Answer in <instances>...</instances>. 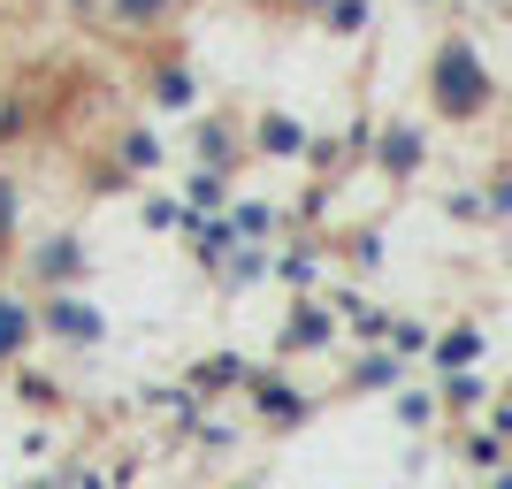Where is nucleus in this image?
<instances>
[{
  "label": "nucleus",
  "mask_w": 512,
  "mask_h": 489,
  "mask_svg": "<svg viewBox=\"0 0 512 489\" xmlns=\"http://www.w3.org/2000/svg\"><path fill=\"white\" fill-rule=\"evenodd\" d=\"M39 329H46L54 344H77V352H85V344L107 337V314L77 291V283H69V291H46V298H39Z\"/></svg>",
  "instance_id": "nucleus-1"
},
{
  "label": "nucleus",
  "mask_w": 512,
  "mask_h": 489,
  "mask_svg": "<svg viewBox=\"0 0 512 489\" xmlns=\"http://www.w3.org/2000/svg\"><path fill=\"white\" fill-rule=\"evenodd\" d=\"M436 100H444V115H474V107L490 100V77H482V62H474L467 46L436 54Z\"/></svg>",
  "instance_id": "nucleus-2"
},
{
  "label": "nucleus",
  "mask_w": 512,
  "mask_h": 489,
  "mask_svg": "<svg viewBox=\"0 0 512 489\" xmlns=\"http://www.w3.org/2000/svg\"><path fill=\"white\" fill-rule=\"evenodd\" d=\"M31 337H39V306L23 291H0V367H16L31 352Z\"/></svg>",
  "instance_id": "nucleus-3"
},
{
  "label": "nucleus",
  "mask_w": 512,
  "mask_h": 489,
  "mask_svg": "<svg viewBox=\"0 0 512 489\" xmlns=\"http://www.w3.org/2000/svg\"><path fill=\"white\" fill-rule=\"evenodd\" d=\"M39 276H46V291H69V283L85 276V245H77V237H54L39 253Z\"/></svg>",
  "instance_id": "nucleus-4"
},
{
  "label": "nucleus",
  "mask_w": 512,
  "mask_h": 489,
  "mask_svg": "<svg viewBox=\"0 0 512 489\" xmlns=\"http://www.w3.org/2000/svg\"><path fill=\"white\" fill-rule=\"evenodd\" d=\"M153 100H161V107H192L199 100L192 69H161V77H153Z\"/></svg>",
  "instance_id": "nucleus-5"
},
{
  "label": "nucleus",
  "mask_w": 512,
  "mask_h": 489,
  "mask_svg": "<svg viewBox=\"0 0 512 489\" xmlns=\"http://www.w3.org/2000/svg\"><path fill=\"white\" fill-rule=\"evenodd\" d=\"M260 146H268V153H299V146H306V130L291 123V115H268V123H260Z\"/></svg>",
  "instance_id": "nucleus-6"
},
{
  "label": "nucleus",
  "mask_w": 512,
  "mask_h": 489,
  "mask_svg": "<svg viewBox=\"0 0 512 489\" xmlns=\"http://www.w3.org/2000/svg\"><path fill=\"white\" fill-rule=\"evenodd\" d=\"M107 8H115V23H161L176 0H107Z\"/></svg>",
  "instance_id": "nucleus-7"
},
{
  "label": "nucleus",
  "mask_w": 512,
  "mask_h": 489,
  "mask_svg": "<svg viewBox=\"0 0 512 489\" xmlns=\"http://www.w3.org/2000/svg\"><path fill=\"white\" fill-rule=\"evenodd\" d=\"M123 161H130V169H153V161H161V138H153V130H130V138H123Z\"/></svg>",
  "instance_id": "nucleus-8"
},
{
  "label": "nucleus",
  "mask_w": 512,
  "mask_h": 489,
  "mask_svg": "<svg viewBox=\"0 0 512 489\" xmlns=\"http://www.w3.org/2000/svg\"><path fill=\"white\" fill-rule=\"evenodd\" d=\"M260 413H268V421H299V398L283 383H260Z\"/></svg>",
  "instance_id": "nucleus-9"
},
{
  "label": "nucleus",
  "mask_w": 512,
  "mask_h": 489,
  "mask_svg": "<svg viewBox=\"0 0 512 489\" xmlns=\"http://www.w3.org/2000/svg\"><path fill=\"white\" fill-rule=\"evenodd\" d=\"M192 207H222V176H214V169L192 176Z\"/></svg>",
  "instance_id": "nucleus-10"
},
{
  "label": "nucleus",
  "mask_w": 512,
  "mask_h": 489,
  "mask_svg": "<svg viewBox=\"0 0 512 489\" xmlns=\"http://www.w3.org/2000/svg\"><path fill=\"white\" fill-rule=\"evenodd\" d=\"M413 161H421V138H413V130H398V138H390V169H413Z\"/></svg>",
  "instance_id": "nucleus-11"
},
{
  "label": "nucleus",
  "mask_w": 512,
  "mask_h": 489,
  "mask_svg": "<svg viewBox=\"0 0 512 489\" xmlns=\"http://www.w3.org/2000/svg\"><path fill=\"white\" fill-rule=\"evenodd\" d=\"M237 375H245V367H237L230 352H222V360H207V367H199V383H214V390H222V383H237Z\"/></svg>",
  "instance_id": "nucleus-12"
},
{
  "label": "nucleus",
  "mask_w": 512,
  "mask_h": 489,
  "mask_svg": "<svg viewBox=\"0 0 512 489\" xmlns=\"http://www.w3.org/2000/svg\"><path fill=\"white\" fill-rule=\"evenodd\" d=\"M321 337H329V321H321V314H299V321H291V344H321Z\"/></svg>",
  "instance_id": "nucleus-13"
},
{
  "label": "nucleus",
  "mask_w": 512,
  "mask_h": 489,
  "mask_svg": "<svg viewBox=\"0 0 512 489\" xmlns=\"http://www.w3.org/2000/svg\"><path fill=\"white\" fill-rule=\"evenodd\" d=\"M329 16H337V31H360V23H367V0H337Z\"/></svg>",
  "instance_id": "nucleus-14"
},
{
  "label": "nucleus",
  "mask_w": 512,
  "mask_h": 489,
  "mask_svg": "<svg viewBox=\"0 0 512 489\" xmlns=\"http://www.w3.org/2000/svg\"><path fill=\"white\" fill-rule=\"evenodd\" d=\"M8 230H16V184L0 176V245H8Z\"/></svg>",
  "instance_id": "nucleus-15"
},
{
  "label": "nucleus",
  "mask_w": 512,
  "mask_h": 489,
  "mask_svg": "<svg viewBox=\"0 0 512 489\" xmlns=\"http://www.w3.org/2000/svg\"><path fill=\"white\" fill-rule=\"evenodd\" d=\"M146 222H153V230H169V222H184V207H176V199H153Z\"/></svg>",
  "instance_id": "nucleus-16"
},
{
  "label": "nucleus",
  "mask_w": 512,
  "mask_h": 489,
  "mask_svg": "<svg viewBox=\"0 0 512 489\" xmlns=\"http://www.w3.org/2000/svg\"><path fill=\"white\" fill-rule=\"evenodd\" d=\"M16 130H23V107H16V100H0V138H16Z\"/></svg>",
  "instance_id": "nucleus-17"
},
{
  "label": "nucleus",
  "mask_w": 512,
  "mask_h": 489,
  "mask_svg": "<svg viewBox=\"0 0 512 489\" xmlns=\"http://www.w3.org/2000/svg\"><path fill=\"white\" fill-rule=\"evenodd\" d=\"M23 489H62V482H23Z\"/></svg>",
  "instance_id": "nucleus-18"
}]
</instances>
